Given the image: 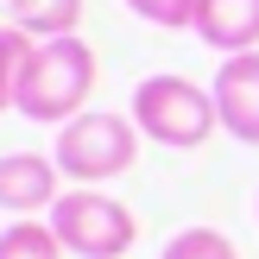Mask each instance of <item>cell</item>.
Returning a JSON list of instances; mask_svg holds the SVG:
<instances>
[{"instance_id": "4", "label": "cell", "mask_w": 259, "mask_h": 259, "mask_svg": "<svg viewBox=\"0 0 259 259\" xmlns=\"http://www.w3.org/2000/svg\"><path fill=\"white\" fill-rule=\"evenodd\" d=\"M51 228H57L63 253H76V259H126L139 240L133 209L108 190H63L57 209H51Z\"/></svg>"}, {"instance_id": "3", "label": "cell", "mask_w": 259, "mask_h": 259, "mask_svg": "<svg viewBox=\"0 0 259 259\" xmlns=\"http://www.w3.org/2000/svg\"><path fill=\"white\" fill-rule=\"evenodd\" d=\"M139 139H146V133L133 126V114L89 108V114H76L70 126H57V146H51V158H57V171L70 177V184L101 190V184H114L120 171H133Z\"/></svg>"}, {"instance_id": "10", "label": "cell", "mask_w": 259, "mask_h": 259, "mask_svg": "<svg viewBox=\"0 0 259 259\" xmlns=\"http://www.w3.org/2000/svg\"><path fill=\"white\" fill-rule=\"evenodd\" d=\"M32 45L38 38L25 32V25H0V114L19 95V70H25V57H32Z\"/></svg>"}, {"instance_id": "5", "label": "cell", "mask_w": 259, "mask_h": 259, "mask_svg": "<svg viewBox=\"0 0 259 259\" xmlns=\"http://www.w3.org/2000/svg\"><path fill=\"white\" fill-rule=\"evenodd\" d=\"M63 184H70V177H63L57 158H45V152H7V158H0V209L19 215V222L51 215L57 196H63Z\"/></svg>"}, {"instance_id": "9", "label": "cell", "mask_w": 259, "mask_h": 259, "mask_svg": "<svg viewBox=\"0 0 259 259\" xmlns=\"http://www.w3.org/2000/svg\"><path fill=\"white\" fill-rule=\"evenodd\" d=\"M0 259H63V240H57V228L51 222H13V228H0Z\"/></svg>"}, {"instance_id": "7", "label": "cell", "mask_w": 259, "mask_h": 259, "mask_svg": "<svg viewBox=\"0 0 259 259\" xmlns=\"http://www.w3.org/2000/svg\"><path fill=\"white\" fill-rule=\"evenodd\" d=\"M196 38L215 45L222 57L259 51V0H202L196 7Z\"/></svg>"}, {"instance_id": "12", "label": "cell", "mask_w": 259, "mask_h": 259, "mask_svg": "<svg viewBox=\"0 0 259 259\" xmlns=\"http://www.w3.org/2000/svg\"><path fill=\"white\" fill-rule=\"evenodd\" d=\"M196 7L202 0H126V13H139L146 25H164V32H196Z\"/></svg>"}, {"instance_id": "11", "label": "cell", "mask_w": 259, "mask_h": 259, "mask_svg": "<svg viewBox=\"0 0 259 259\" xmlns=\"http://www.w3.org/2000/svg\"><path fill=\"white\" fill-rule=\"evenodd\" d=\"M158 259H240V253H234V240H228L222 228H184V234L164 240Z\"/></svg>"}, {"instance_id": "13", "label": "cell", "mask_w": 259, "mask_h": 259, "mask_svg": "<svg viewBox=\"0 0 259 259\" xmlns=\"http://www.w3.org/2000/svg\"><path fill=\"white\" fill-rule=\"evenodd\" d=\"M253 209H259V202H253Z\"/></svg>"}, {"instance_id": "1", "label": "cell", "mask_w": 259, "mask_h": 259, "mask_svg": "<svg viewBox=\"0 0 259 259\" xmlns=\"http://www.w3.org/2000/svg\"><path fill=\"white\" fill-rule=\"evenodd\" d=\"M89 95H95V51H89L82 32H63V38L32 45L13 108L38 126H70L76 114H89Z\"/></svg>"}, {"instance_id": "8", "label": "cell", "mask_w": 259, "mask_h": 259, "mask_svg": "<svg viewBox=\"0 0 259 259\" xmlns=\"http://www.w3.org/2000/svg\"><path fill=\"white\" fill-rule=\"evenodd\" d=\"M7 19L25 25L32 38H63L82 19V0H7Z\"/></svg>"}, {"instance_id": "6", "label": "cell", "mask_w": 259, "mask_h": 259, "mask_svg": "<svg viewBox=\"0 0 259 259\" xmlns=\"http://www.w3.org/2000/svg\"><path fill=\"white\" fill-rule=\"evenodd\" d=\"M209 95H215V114H222V133H234L240 146H259V51L222 57Z\"/></svg>"}, {"instance_id": "2", "label": "cell", "mask_w": 259, "mask_h": 259, "mask_svg": "<svg viewBox=\"0 0 259 259\" xmlns=\"http://www.w3.org/2000/svg\"><path fill=\"white\" fill-rule=\"evenodd\" d=\"M133 126L152 139V146L164 152H196L209 146L215 133H222V114H215V95L202 82H190V76H146V82L133 89Z\"/></svg>"}]
</instances>
